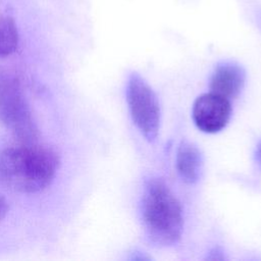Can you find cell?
<instances>
[{"mask_svg": "<svg viewBox=\"0 0 261 261\" xmlns=\"http://www.w3.org/2000/svg\"><path fill=\"white\" fill-rule=\"evenodd\" d=\"M255 161L257 163V165L259 166V168L261 169V140L259 141V143L257 144L256 150H255Z\"/></svg>", "mask_w": 261, "mask_h": 261, "instance_id": "10", "label": "cell"}, {"mask_svg": "<svg viewBox=\"0 0 261 261\" xmlns=\"http://www.w3.org/2000/svg\"><path fill=\"white\" fill-rule=\"evenodd\" d=\"M203 154L198 146L189 141H182L175 156V167L181 179L189 184L197 182L203 172Z\"/></svg>", "mask_w": 261, "mask_h": 261, "instance_id": "7", "label": "cell"}, {"mask_svg": "<svg viewBox=\"0 0 261 261\" xmlns=\"http://www.w3.org/2000/svg\"><path fill=\"white\" fill-rule=\"evenodd\" d=\"M59 160L52 150L21 143L0 150V187L19 193H37L53 180Z\"/></svg>", "mask_w": 261, "mask_h": 261, "instance_id": "2", "label": "cell"}, {"mask_svg": "<svg viewBox=\"0 0 261 261\" xmlns=\"http://www.w3.org/2000/svg\"><path fill=\"white\" fill-rule=\"evenodd\" d=\"M125 97L132 121L138 132L149 143L156 142L161 124L160 104L153 89L138 72L128 75Z\"/></svg>", "mask_w": 261, "mask_h": 261, "instance_id": "4", "label": "cell"}, {"mask_svg": "<svg viewBox=\"0 0 261 261\" xmlns=\"http://www.w3.org/2000/svg\"><path fill=\"white\" fill-rule=\"evenodd\" d=\"M139 215L144 234L152 245L169 248L180 242L185 226L184 209L163 178L150 176L144 180Z\"/></svg>", "mask_w": 261, "mask_h": 261, "instance_id": "1", "label": "cell"}, {"mask_svg": "<svg viewBox=\"0 0 261 261\" xmlns=\"http://www.w3.org/2000/svg\"><path fill=\"white\" fill-rule=\"evenodd\" d=\"M192 116L196 126L201 132L216 134L229 122L231 105L228 99L215 93L203 94L196 99Z\"/></svg>", "mask_w": 261, "mask_h": 261, "instance_id": "5", "label": "cell"}, {"mask_svg": "<svg viewBox=\"0 0 261 261\" xmlns=\"http://www.w3.org/2000/svg\"><path fill=\"white\" fill-rule=\"evenodd\" d=\"M8 211V203L7 201L0 195V220L4 218Z\"/></svg>", "mask_w": 261, "mask_h": 261, "instance_id": "9", "label": "cell"}, {"mask_svg": "<svg viewBox=\"0 0 261 261\" xmlns=\"http://www.w3.org/2000/svg\"><path fill=\"white\" fill-rule=\"evenodd\" d=\"M0 122L20 143H34L38 137L19 81L5 69H0Z\"/></svg>", "mask_w": 261, "mask_h": 261, "instance_id": "3", "label": "cell"}, {"mask_svg": "<svg viewBox=\"0 0 261 261\" xmlns=\"http://www.w3.org/2000/svg\"><path fill=\"white\" fill-rule=\"evenodd\" d=\"M18 46V31L12 17L0 15V57L12 54Z\"/></svg>", "mask_w": 261, "mask_h": 261, "instance_id": "8", "label": "cell"}, {"mask_svg": "<svg viewBox=\"0 0 261 261\" xmlns=\"http://www.w3.org/2000/svg\"><path fill=\"white\" fill-rule=\"evenodd\" d=\"M209 82L212 93L228 100L233 99L241 94L245 87L246 71L237 62L223 61L214 67Z\"/></svg>", "mask_w": 261, "mask_h": 261, "instance_id": "6", "label": "cell"}]
</instances>
